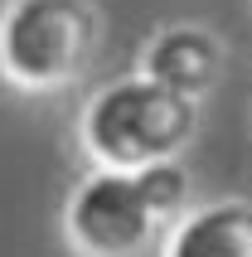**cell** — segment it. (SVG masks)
Masks as SVG:
<instances>
[{
  "instance_id": "cell-1",
  "label": "cell",
  "mask_w": 252,
  "mask_h": 257,
  "mask_svg": "<svg viewBox=\"0 0 252 257\" xmlns=\"http://www.w3.org/2000/svg\"><path fill=\"white\" fill-rule=\"evenodd\" d=\"M194 131V97L160 78H126L102 87L83 112V146L107 170H146L170 160Z\"/></svg>"
},
{
  "instance_id": "cell-2",
  "label": "cell",
  "mask_w": 252,
  "mask_h": 257,
  "mask_svg": "<svg viewBox=\"0 0 252 257\" xmlns=\"http://www.w3.org/2000/svg\"><path fill=\"white\" fill-rule=\"evenodd\" d=\"M97 49L92 0H10L0 15V68L25 87H58Z\"/></svg>"
},
{
  "instance_id": "cell-3",
  "label": "cell",
  "mask_w": 252,
  "mask_h": 257,
  "mask_svg": "<svg viewBox=\"0 0 252 257\" xmlns=\"http://www.w3.org/2000/svg\"><path fill=\"white\" fill-rule=\"evenodd\" d=\"M155 223L160 214L151 209L136 170L92 175L68 204V238L87 257H131L151 238Z\"/></svg>"
},
{
  "instance_id": "cell-4",
  "label": "cell",
  "mask_w": 252,
  "mask_h": 257,
  "mask_svg": "<svg viewBox=\"0 0 252 257\" xmlns=\"http://www.w3.org/2000/svg\"><path fill=\"white\" fill-rule=\"evenodd\" d=\"M165 257H252V204L223 199L184 218Z\"/></svg>"
},
{
  "instance_id": "cell-5",
  "label": "cell",
  "mask_w": 252,
  "mask_h": 257,
  "mask_svg": "<svg viewBox=\"0 0 252 257\" xmlns=\"http://www.w3.org/2000/svg\"><path fill=\"white\" fill-rule=\"evenodd\" d=\"M146 73L160 78L165 87H175V92H184V97H194V92H204L213 83V73H218V44L204 29H189V25L165 29L146 49Z\"/></svg>"
},
{
  "instance_id": "cell-6",
  "label": "cell",
  "mask_w": 252,
  "mask_h": 257,
  "mask_svg": "<svg viewBox=\"0 0 252 257\" xmlns=\"http://www.w3.org/2000/svg\"><path fill=\"white\" fill-rule=\"evenodd\" d=\"M141 175V185H146V199H151V209L160 218H175L184 209V199H189V175L175 165V160H155V165H146Z\"/></svg>"
}]
</instances>
